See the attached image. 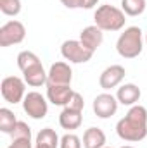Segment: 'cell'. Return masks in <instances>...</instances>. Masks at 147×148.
<instances>
[{"instance_id":"cell-8","label":"cell","mask_w":147,"mask_h":148,"mask_svg":"<svg viewBox=\"0 0 147 148\" xmlns=\"http://www.w3.org/2000/svg\"><path fill=\"white\" fill-rule=\"evenodd\" d=\"M118 98L111 93H101L94 98V103H92V109L94 114L99 117V119H109L112 117L116 112H118Z\"/></svg>"},{"instance_id":"cell-29","label":"cell","mask_w":147,"mask_h":148,"mask_svg":"<svg viewBox=\"0 0 147 148\" xmlns=\"http://www.w3.org/2000/svg\"><path fill=\"white\" fill-rule=\"evenodd\" d=\"M104 148H111V147H104Z\"/></svg>"},{"instance_id":"cell-2","label":"cell","mask_w":147,"mask_h":148,"mask_svg":"<svg viewBox=\"0 0 147 148\" xmlns=\"http://www.w3.org/2000/svg\"><path fill=\"white\" fill-rule=\"evenodd\" d=\"M144 48V38L142 29L139 26H130L126 28L116 41V52L123 59H135L142 53Z\"/></svg>"},{"instance_id":"cell-23","label":"cell","mask_w":147,"mask_h":148,"mask_svg":"<svg viewBox=\"0 0 147 148\" xmlns=\"http://www.w3.org/2000/svg\"><path fill=\"white\" fill-rule=\"evenodd\" d=\"M7 148H35L31 143V138H12L10 145Z\"/></svg>"},{"instance_id":"cell-11","label":"cell","mask_w":147,"mask_h":148,"mask_svg":"<svg viewBox=\"0 0 147 148\" xmlns=\"http://www.w3.org/2000/svg\"><path fill=\"white\" fill-rule=\"evenodd\" d=\"M21 73H23V79L26 81V84L33 86V88H40V86L47 84V81H49V73H45V69L42 66V60L31 64L30 67H26Z\"/></svg>"},{"instance_id":"cell-25","label":"cell","mask_w":147,"mask_h":148,"mask_svg":"<svg viewBox=\"0 0 147 148\" xmlns=\"http://www.w3.org/2000/svg\"><path fill=\"white\" fill-rule=\"evenodd\" d=\"M61 3L68 9H83L85 7V0H61Z\"/></svg>"},{"instance_id":"cell-9","label":"cell","mask_w":147,"mask_h":148,"mask_svg":"<svg viewBox=\"0 0 147 148\" xmlns=\"http://www.w3.org/2000/svg\"><path fill=\"white\" fill-rule=\"evenodd\" d=\"M45 86H47V100L57 107H66L74 95L71 84H45Z\"/></svg>"},{"instance_id":"cell-14","label":"cell","mask_w":147,"mask_h":148,"mask_svg":"<svg viewBox=\"0 0 147 148\" xmlns=\"http://www.w3.org/2000/svg\"><path fill=\"white\" fill-rule=\"evenodd\" d=\"M80 41H81L87 48H90L92 52H95V50L102 45V41H104V31H102L99 26H95V24L87 26V28H83L81 33H80Z\"/></svg>"},{"instance_id":"cell-6","label":"cell","mask_w":147,"mask_h":148,"mask_svg":"<svg viewBox=\"0 0 147 148\" xmlns=\"http://www.w3.org/2000/svg\"><path fill=\"white\" fill-rule=\"evenodd\" d=\"M21 103H23V110L28 114V117H31L35 121L43 119L47 115V112H49L47 98L42 93H38V91H28Z\"/></svg>"},{"instance_id":"cell-20","label":"cell","mask_w":147,"mask_h":148,"mask_svg":"<svg viewBox=\"0 0 147 148\" xmlns=\"http://www.w3.org/2000/svg\"><path fill=\"white\" fill-rule=\"evenodd\" d=\"M17 67L21 69V71H24L26 67H30L31 64H35L40 60V57H38L35 52H30V50H23V52H19V55H17Z\"/></svg>"},{"instance_id":"cell-13","label":"cell","mask_w":147,"mask_h":148,"mask_svg":"<svg viewBox=\"0 0 147 148\" xmlns=\"http://www.w3.org/2000/svg\"><path fill=\"white\" fill-rule=\"evenodd\" d=\"M140 97H142V91H140V88H139L137 84H133V83H125V84H121V86L118 88V91H116L118 102H119L121 105H126V107L137 105V102L140 100Z\"/></svg>"},{"instance_id":"cell-18","label":"cell","mask_w":147,"mask_h":148,"mask_svg":"<svg viewBox=\"0 0 147 148\" xmlns=\"http://www.w3.org/2000/svg\"><path fill=\"white\" fill-rule=\"evenodd\" d=\"M19 121L16 119V115H14V112L10 110V109H0V131L2 133H5V134H10L12 131H14V127H16V124H17Z\"/></svg>"},{"instance_id":"cell-26","label":"cell","mask_w":147,"mask_h":148,"mask_svg":"<svg viewBox=\"0 0 147 148\" xmlns=\"http://www.w3.org/2000/svg\"><path fill=\"white\" fill-rule=\"evenodd\" d=\"M99 3V0H85V7L83 9H94Z\"/></svg>"},{"instance_id":"cell-17","label":"cell","mask_w":147,"mask_h":148,"mask_svg":"<svg viewBox=\"0 0 147 148\" xmlns=\"http://www.w3.org/2000/svg\"><path fill=\"white\" fill-rule=\"evenodd\" d=\"M59 141H61V138L57 136V133L52 127H43L37 134L35 148H57Z\"/></svg>"},{"instance_id":"cell-1","label":"cell","mask_w":147,"mask_h":148,"mask_svg":"<svg viewBox=\"0 0 147 148\" xmlns=\"http://www.w3.org/2000/svg\"><path fill=\"white\" fill-rule=\"evenodd\" d=\"M116 133L123 141L139 143L147 136V109L142 105H133L123 119L116 124Z\"/></svg>"},{"instance_id":"cell-15","label":"cell","mask_w":147,"mask_h":148,"mask_svg":"<svg viewBox=\"0 0 147 148\" xmlns=\"http://www.w3.org/2000/svg\"><path fill=\"white\" fill-rule=\"evenodd\" d=\"M83 122V115L81 110H74L71 107H64L62 112L59 114V124L62 129H68V131H73L78 129Z\"/></svg>"},{"instance_id":"cell-22","label":"cell","mask_w":147,"mask_h":148,"mask_svg":"<svg viewBox=\"0 0 147 148\" xmlns=\"http://www.w3.org/2000/svg\"><path fill=\"white\" fill-rule=\"evenodd\" d=\"M81 147H83L81 140L73 133H66L59 141V148H81Z\"/></svg>"},{"instance_id":"cell-19","label":"cell","mask_w":147,"mask_h":148,"mask_svg":"<svg viewBox=\"0 0 147 148\" xmlns=\"http://www.w3.org/2000/svg\"><path fill=\"white\" fill-rule=\"evenodd\" d=\"M121 10L130 17L142 16L146 10V0H121Z\"/></svg>"},{"instance_id":"cell-5","label":"cell","mask_w":147,"mask_h":148,"mask_svg":"<svg viewBox=\"0 0 147 148\" xmlns=\"http://www.w3.org/2000/svg\"><path fill=\"white\" fill-rule=\"evenodd\" d=\"M61 55L71 64H85L94 57V52L87 48L80 40H66L61 45Z\"/></svg>"},{"instance_id":"cell-12","label":"cell","mask_w":147,"mask_h":148,"mask_svg":"<svg viewBox=\"0 0 147 148\" xmlns=\"http://www.w3.org/2000/svg\"><path fill=\"white\" fill-rule=\"evenodd\" d=\"M73 71L68 62H55L49 69V81L47 84H71Z\"/></svg>"},{"instance_id":"cell-3","label":"cell","mask_w":147,"mask_h":148,"mask_svg":"<svg viewBox=\"0 0 147 148\" xmlns=\"http://www.w3.org/2000/svg\"><path fill=\"white\" fill-rule=\"evenodd\" d=\"M94 21H95V26H99L102 31H119L125 28L126 14L121 9L106 3L95 9Z\"/></svg>"},{"instance_id":"cell-24","label":"cell","mask_w":147,"mask_h":148,"mask_svg":"<svg viewBox=\"0 0 147 148\" xmlns=\"http://www.w3.org/2000/svg\"><path fill=\"white\" fill-rule=\"evenodd\" d=\"M66 107H71V109H74V110H81V112H83L85 100H83V97H81L78 91H74V95H73V98H71V102H69Z\"/></svg>"},{"instance_id":"cell-16","label":"cell","mask_w":147,"mask_h":148,"mask_svg":"<svg viewBox=\"0 0 147 148\" xmlns=\"http://www.w3.org/2000/svg\"><path fill=\"white\" fill-rule=\"evenodd\" d=\"M106 133L101 127H88L83 133V148H104Z\"/></svg>"},{"instance_id":"cell-7","label":"cell","mask_w":147,"mask_h":148,"mask_svg":"<svg viewBox=\"0 0 147 148\" xmlns=\"http://www.w3.org/2000/svg\"><path fill=\"white\" fill-rule=\"evenodd\" d=\"M26 38V28L21 21H7L0 28V47H12Z\"/></svg>"},{"instance_id":"cell-27","label":"cell","mask_w":147,"mask_h":148,"mask_svg":"<svg viewBox=\"0 0 147 148\" xmlns=\"http://www.w3.org/2000/svg\"><path fill=\"white\" fill-rule=\"evenodd\" d=\"M121 148H133V147H130V145H125V147H121Z\"/></svg>"},{"instance_id":"cell-10","label":"cell","mask_w":147,"mask_h":148,"mask_svg":"<svg viewBox=\"0 0 147 148\" xmlns=\"http://www.w3.org/2000/svg\"><path fill=\"white\" fill-rule=\"evenodd\" d=\"M125 76H126V71H125L123 66H119V64H112V66L106 67V69L102 71L101 77H99V84H101L102 90L107 91V90H112V88L119 86L121 81L125 79Z\"/></svg>"},{"instance_id":"cell-21","label":"cell","mask_w":147,"mask_h":148,"mask_svg":"<svg viewBox=\"0 0 147 148\" xmlns=\"http://www.w3.org/2000/svg\"><path fill=\"white\" fill-rule=\"evenodd\" d=\"M0 10L5 16L16 17L21 12V0H0Z\"/></svg>"},{"instance_id":"cell-28","label":"cell","mask_w":147,"mask_h":148,"mask_svg":"<svg viewBox=\"0 0 147 148\" xmlns=\"http://www.w3.org/2000/svg\"><path fill=\"white\" fill-rule=\"evenodd\" d=\"M146 43H147V35H146Z\"/></svg>"},{"instance_id":"cell-4","label":"cell","mask_w":147,"mask_h":148,"mask_svg":"<svg viewBox=\"0 0 147 148\" xmlns=\"http://www.w3.org/2000/svg\"><path fill=\"white\" fill-rule=\"evenodd\" d=\"M0 91H2V97L7 103L16 105L19 102H23L26 97V81L17 77V76H7L2 79Z\"/></svg>"}]
</instances>
